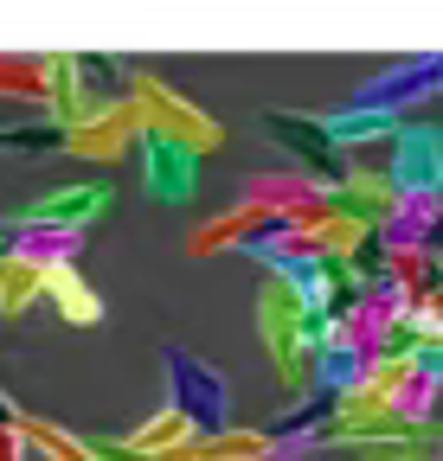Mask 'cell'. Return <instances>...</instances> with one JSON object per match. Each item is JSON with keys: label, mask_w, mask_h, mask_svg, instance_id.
I'll return each instance as SVG.
<instances>
[{"label": "cell", "mask_w": 443, "mask_h": 461, "mask_svg": "<svg viewBox=\"0 0 443 461\" xmlns=\"http://www.w3.org/2000/svg\"><path fill=\"white\" fill-rule=\"evenodd\" d=\"M257 333H263L276 384H283L290 397H309L315 391V359L328 346V321L296 295V282L270 276V269H263V288H257Z\"/></svg>", "instance_id": "cell-1"}, {"label": "cell", "mask_w": 443, "mask_h": 461, "mask_svg": "<svg viewBox=\"0 0 443 461\" xmlns=\"http://www.w3.org/2000/svg\"><path fill=\"white\" fill-rule=\"evenodd\" d=\"M161 366H168V411H180L199 442L232 436V384H226V372L206 366L193 346H168Z\"/></svg>", "instance_id": "cell-2"}, {"label": "cell", "mask_w": 443, "mask_h": 461, "mask_svg": "<svg viewBox=\"0 0 443 461\" xmlns=\"http://www.w3.org/2000/svg\"><path fill=\"white\" fill-rule=\"evenodd\" d=\"M379 180L399 199H443V129L405 115V122L392 129V141H385Z\"/></svg>", "instance_id": "cell-3"}, {"label": "cell", "mask_w": 443, "mask_h": 461, "mask_svg": "<svg viewBox=\"0 0 443 461\" xmlns=\"http://www.w3.org/2000/svg\"><path fill=\"white\" fill-rule=\"evenodd\" d=\"M443 90V51H411V58H392L379 65L373 77L354 84V109H379V115H411L424 96Z\"/></svg>", "instance_id": "cell-4"}, {"label": "cell", "mask_w": 443, "mask_h": 461, "mask_svg": "<svg viewBox=\"0 0 443 461\" xmlns=\"http://www.w3.org/2000/svg\"><path fill=\"white\" fill-rule=\"evenodd\" d=\"M263 129L302 160V180H315L321 193H328V186H341L347 173H354V154H341L335 141H328L321 115H309V109H270V115H263Z\"/></svg>", "instance_id": "cell-5"}, {"label": "cell", "mask_w": 443, "mask_h": 461, "mask_svg": "<svg viewBox=\"0 0 443 461\" xmlns=\"http://www.w3.org/2000/svg\"><path fill=\"white\" fill-rule=\"evenodd\" d=\"M135 109H142V122H148V129L174 135V141H187L193 154H206V148L226 141V129H218L199 103H187L180 90H168L161 77H135Z\"/></svg>", "instance_id": "cell-6"}, {"label": "cell", "mask_w": 443, "mask_h": 461, "mask_svg": "<svg viewBox=\"0 0 443 461\" xmlns=\"http://www.w3.org/2000/svg\"><path fill=\"white\" fill-rule=\"evenodd\" d=\"M135 160H142V180H148V193L154 199H168V205H180V199H193V186H199V154L187 148V141H174V135H161V129H135Z\"/></svg>", "instance_id": "cell-7"}, {"label": "cell", "mask_w": 443, "mask_h": 461, "mask_svg": "<svg viewBox=\"0 0 443 461\" xmlns=\"http://www.w3.org/2000/svg\"><path fill=\"white\" fill-rule=\"evenodd\" d=\"M392 205H399V193L379 180V173H366V167H354L341 186H328L321 193V212L328 218H341V224H354L360 238H379V224L392 218Z\"/></svg>", "instance_id": "cell-8"}, {"label": "cell", "mask_w": 443, "mask_h": 461, "mask_svg": "<svg viewBox=\"0 0 443 461\" xmlns=\"http://www.w3.org/2000/svg\"><path fill=\"white\" fill-rule=\"evenodd\" d=\"M0 250L51 276V269H71V263L84 257V230H71V224H39V218H14L7 230H0Z\"/></svg>", "instance_id": "cell-9"}, {"label": "cell", "mask_w": 443, "mask_h": 461, "mask_svg": "<svg viewBox=\"0 0 443 461\" xmlns=\"http://www.w3.org/2000/svg\"><path fill=\"white\" fill-rule=\"evenodd\" d=\"M437 230H443V199H399L392 218H385V224H379V238H373V257H379V263L430 257Z\"/></svg>", "instance_id": "cell-10"}, {"label": "cell", "mask_w": 443, "mask_h": 461, "mask_svg": "<svg viewBox=\"0 0 443 461\" xmlns=\"http://www.w3.org/2000/svg\"><path fill=\"white\" fill-rule=\"evenodd\" d=\"M135 129H142V109H135V96H129V103H116V109H103L97 122L71 129V135H65V154H78V160H123V154H135Z\"/></svg>", "instance_id": "cell-11"}, {"label": "cell", "mask_w": 443, "mask_h": 461, "mask_svg": "<svg viewBox=\"0 0 443 461\" xmlns=\"http://www.w3.org/2000/svg\"><path fill=\"white\" fill-rule=\"evenodd\" d=\"M109 212V186H51L39 193L20 218H39V224H71V230H90L97 218Z\"/></svg>", "instance_id": "cell-12"}, {"label": "cell", "mask_w": 443, "mask_h": 461, "mask_svg": "<svg viewBox=\"0 0 443 461\" xmlns=\"http://www.w3.org/2000/svg\"><path fill=\"white\" fill-rule=\"evenodd\" d=\"M399 122H405V115H379V109H354V103H341V109H321V129H328V141H335L341 154L385 148Z\"/></svg>", "instance_id": "cell-13"}, {"label": "cell", "mask_w": 443, "mask_h": 461, "mask_svg": "<svg viewBox=\"0 0 443 461\" xmlns=\"http://www.w3.org/2000/svg\"><path fill=\"white\" fill-rule=\"evenodd\" d=\"M45 302L59 308V314H65L71 327H97V321H103V302H97V288H90V282L78 276V263H71V269H51V276H45Z\"/></svg>", "instance_id": "cell-14"}, {"label": "cell", "mask_w": 443, "mask_h": 461, "mask_svg": "<svg viewBox=\"0 0 443 461\" xmlns=\"http://www.w3.org/2000/svg\"><path fill=\"white\" fill-rule=\"evenodd\" d=\"M354 455L360 461H443V423H411V429L385 436V442H366Z\"/></svg>", "instance_id": "cell-15"}, {"label": "cell", "mask_w": 443, "mask_h": 461, "mask_svg": "<svg viewBox=\"0 0 443 461\" xmlns=\"http://www.w3.org/2000/svg\"><path fill=\"white\" fill-rule=\"evenodd\" d=\"M32 302H45V269L0 250V314H26Z\"/></svg>", "instance_id": "cell-16"}, {"label": "cell", "mask_w": 443, "mask_h": 461, "mask_svg": "<svg viewBox=\"0 0 443 461\" xmlns=\"http://www.w3.org/2000/svg\"><path fill=\"white\" fill-rule=\"evenodd\" d=\"M193 461H283V455L270 448L263 429H232V436H218V442H199Z\"/></svg>", "instance_id": "cell-17"}]
</instances>
